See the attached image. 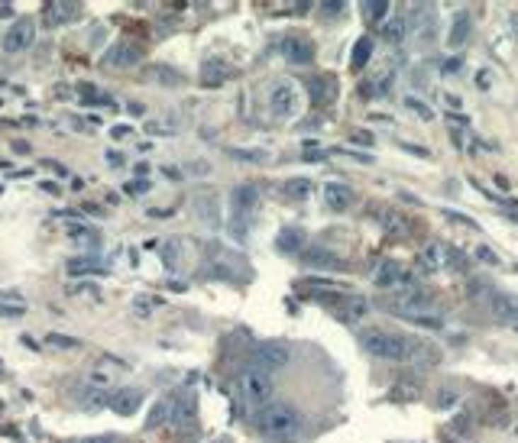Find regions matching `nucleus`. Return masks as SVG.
Instances as JSON below:
<instances>
[{
    "label": "nucleus",
    "mask_w": 518,
    "mask_h": 443,
    "mask_svg": "<svg viewBox=\"0 0 518 443\" xmlns=\"http://www.w3.org/2000/svg\"><path fill=\"white\" fill-rule=\"evenodd\" d=\"M236 385H240V395H243V401L250 408H266L272 401V379L263 369H256V366L243 369Z\"/></svg>",
    "instance_id": "nucleus-3"
},
{
    "label": "nucleus",
    "mask_w": 518,
    "mask_h": 443,
    "mask_svg": "<svg viewBox=\"0 0 518 443\" xmlns=\"http://www.w3.org/2000/svg\"><path fill=\"white\" fill-rule=\"evenodd\" d=\"M230 155H234V159H246V162H263L266 159L263 153H246V149H230Z\"/></svg>",
    "instance_id": "nucleus-31"
},
{
    "label": "nucleus",
    "mask_w": 518,
    "mask_h": 443,
    "mask_svg": "<svg viewBox=\"0 0 518 443\" xmlns=\"http://www.w3.org/2000/svg\"><path fill=\"white\" fill-rule=\"evenodd\" d=\"M359 343L366 346V353H373L379 360H396V362H412V366H431L441 360V350L425 340L415 336H402L392 330H363Z\"/></svg>",
    "instance_id": "nucleus-1"
},
{
    "label": "nucleus",
    "mask_w": 518,
    "mask_h": 443,
    "mask_svg": "<svg viewBox=\"0 0 518 443\" xmlns=\"http://www.w3.org/2000/svg\"><path fill=\"white\" fill-rule=\"evenodd\" d=\"M480 259H486V262H495V252H493V249H486V246H480Z\"/></svg>",
    "instance_id": "nucleus-38"
},
{
    "label": "nucleus",
    "mask_w": 518,
    "mask_h": 443,
    "mask_svg": "<svg viewBox=\"0 0 518 443\" xmlns=\"http://www.w3.org/2000/svg\"><path fill=\"white\" fill-rule=\"evenodd\" d=\"M69 272L71 276H84V272H104V266L94 259H71L69 262Z\"/></svg>",
    "instance_id": "nucleus-23"
},
{
    "label": "nucleus",
    "mask_w": 518,
    "mask_h": 443,
    "mask_svg": "<svg viewBox=\"0 0 518 443\" xmlns=\"http://www.w3.org/2000/svg\"><path fill=\"white\" fill-rule=\"evenodd\" d=\"M81 443H117V440H110V437H88V440H81Z\"/></svg>",
    "instance_id": "nucleus-40"
},
{
    "label": "nucleus",
    "mask_w": 518,
    "mask_h": 443,
    "mask_svg": "<svg viewBox=\"0 0 518 443\" xmlns=\"http://www.w3.org/2000/svg\"><path fill=\"white\" fill-rule=\"evenodd\" d=\"M301 262H305L308 268H343V259L337 256V252L324 249V246H308V249H301Z\"/></svg>",
    "instance_id": "nucleus-11"
},
{
    "label": "nucleus",
    "mask_w": 518,
    "mask_h": 443,
    "mask_svg": "<svg viewBox=\"0 0 518 443\" xmlns=\"http://www.w3.org/2000/svg\"><path fill=\"white\" fill-rule=\"evenodd\" d=\"M88 382H91V385H107V382H110V375H104V372H94L91 379H88Z\"/></svg>",
    "instance_id": "nucleus-35"
},
{
    "label": "nucleus",
    "mask_w": 518,
    "mask_h": 443,
    "mask_svg": "<svg viewBox=\"0 0 518 443\" xmlns=\"http://www.w3.org/2000/svg\"><path fill=\"white\" fill-rule=\"evenodd\" d=\"M143 59V49L133 46V42H114V46L104 52V69H133Z\"/></svg>",
    "instance_id": "nucleus-6"
},
{
    "label": "nucleus",
    "mask_w": 518,
    "mask_h": 443,
    "mask_svg": "<svg viewBox=\"0 0 518 443\" xmlns=\"http://www.w3.org/2000/svg\"><path fill=\"white\" fill-rule=\"evenodd\" d=\"M366 10H369V20H382V16H386V10H388V4L386 0H382V4H366Z\"/></svg>",
    "instance_id": "nucleus-30"
},
{
    "label": "nucleus",
    "mask_w": 518,
    "mask_h": 443,
    "mask_svg": "<svg viewBox=\"0 0 518 443\" xmlns=\"http://www.w3.org/2000/svg\"><path fill=\"white\" fill-rule=\"evenodd\" d=\"M308 191H311V182H308V178H292V182L285 184V194H289V198H308Z\"/></svg>",
    "instance_id": "nucleus-24"
},
{
    "label": "nucleus",
    "mask_w": 518,
    "mask_h": 443,
    "mask_svg": "<svg viewBox=\"0 0 518 443\" xmlns=\"http://www.w3.org/2000/svg\"><path fill=\"white\" fill-rule=\"evenodd\" d=\"M214 443H227V440H214Z\"/></svg>",
    "instance_id": "nucleus-42"
},
{
    "label": "nucleus",
    "mask_w": 518,
    "mask_h": 443,
    "mask_svg": "<svg viewBox=\"0 0 518 443\" xmlns=\"http://www.w3.org/2000/svg\"><path fill=\"white\" fill-rule=\"evenodd\" d=\"M408 282V276H405V268L392 266V262H386V266L376 272V285H382V288H402V285Z\"/></svg>",
    "instance_id": "nucleus-15"
},
{
    "label": "nucleus",
    "mask_w": 518,
    "mask_h": 443,
    "mask_svg": "<svg viewBox=\"0 0 518 443\" xmlns=\"http://www.w3.org/2000/svg\"><path fill=\"white\" fill-rule=\"evenodd\" d=\"M444 259H447L444 246H441V243H431V246H425V249L418 252V268L425 272V276H431V272H441V268H444Z\"/></svg>",
    "instance_id": "nucleus-13"
},
{
    "label": "nucleus",
    "mask_w": 518,
    "mask_h": 443,
    "mask_svg": "<svg viewBox=\"0 0 518 443\" xmlns=\"http://www.w3.org/2000/svg\"><path fill=\"white\" fill-rule=\"evenodd\" d=\"M350 139H353V143H359V146H373V136H369V133H363V130H357Z\"/></svg>",
    "instance_id": "nucleus-34"
},
{
    "label": "nucleus",
    "mask_w": 518,
    "mask_h": 443,
    "mask_svg": "<svg viewBox=\"0 0 518 443\" xmlns=\"http://www.w3.org/2000/svg\"><path fill=\"white\" fill-rule=\"evenodd\" d=\"M282 55L292 61V65H308V61H314L311 39H305V36H285L282 39Z\"/></svg>",
    "instance_id": "nucleus-9"
},
{
    "label": "nucleus",
    "mask_w": 518,
    "mask_h": 443,
    "mask_svg": "<svg viewBox=\"0 0 518 443\" xmlns=\"http://www.w3.org/2000/svg\"><path fill=\"white\" fill-rule=\"evenodd\" d=\"M33 36H36V26H33L30 16H20L13 26H10L7 33H4V52H23L26 46L33 42Z\"/></svg>",
    "instance_id": "nucleus-7"
},
{
    "label": "nucleus",
    "mask_w": 518,
    "mask_h": 443,
    "mask_svg": "<svg viewBox=\"0 0 518 443\" xmlns=\"http://www.w3.org/2000/svg\"><path fill=\"white\" fill-rule=\"evenodd\" d=\"M195 207H198V214L205 223H211V227H217V201L211 198V194H201L198 201H195Z\"/></svg>",
    "instance_id": "nucleus-21"
},
{
    "label": "nucleus",
    "mask_w": 518,
    "mask_h": 443,
    "mask_svg": "<svg viewBox=\"0 0 518 443\" xmlns=\"http://www.w3.org/2000/svg\"><path fill=\"white\" fill-rule=\"evenodd\" d=\"M146 130L149 133H172V126H166V123H149Z\"/></svg>",
    "instance_id": "nucleus-36"
},
{
    "label": "nucleus",
    "mask_w": 518,
    "mask_h": 443,
    "mask_svg": "<svg viewBox=\"0 0 518 443\" xmlns=\"http://www.w3.org/2000/svg\"><path fill=\"white\" fill-rule=\"evenodd\" d=\"M107 162H110V165L117 168V165H120V162H123V155H120V153H107Z\"/></svg>",
    "instance_id": "nucleus-39"
},
{
    "label": "nucleus",
    "mask_w": 518,
    "mask_h": 443,
    "mask_svg": "<svg viewBox=\"0 0 518 443\" xmlns=\"http://www.w3.org/2000/svg\"><path fill=\"white\" fill-rule=\"evenodd\" d=\"M230 78V69L224 65L221 59H207L205 65H201V81L211 88V84H221V81H227Z\"/></svg>",
    "instance_id": "nucleus-16"
},
{
    "label": "nucleus",
    "mask_w": 518,
    "mask_h": 443,
    "mask_svg": "<svg viewBox=\"0 0 518 443\" xmlns=\"http://www.w3.org/2000/svg\"><path fill=\"white\" fill-rule=\"evenodd\" d=\"M324 10H328V13H340V10H343V4H328V7H324Z\"/></svg>",
    "instance_id": "nucleus-41"
},
{
    "label": "nucleus",
    "mask_w": 518,
    "mask_h": 443,
    "mask_svg": "<svg viewBox=\"0 0 518 443\" xmlns=\"http://www.w3.org/2000/svg\"><path fill=\"white\" fill-rule=\"evenodd\" d=\"M405 107H412L415 114L421 117V120H431V117H434V114H431V107H425V104H421V100H415V98H405Z\"/></svg>",
    "instance_id": "nucleus-26"
},
{
    "label": "nucleus",
    "mask_w": 518,
    "mask_h": 443,
    "mask_svg": "<svg viewBox=\"0 0 518 443\" xmlns=\"http://www.w3.org/2000/svg\"><path fill=\"white\" fill-rule=\"evenodd\" d=\"M369 55H373V39L363 36L357 46H353V69H363L366 61H369Z\"/></svg>",
    "instance_id": "nucleus-22"
},
{
    "label": "nucleus",
    "mask_w": 518,
    "mask_h": 443,
    "mask_svg": "<svg viewBox=\"0 0 518 443\" xmlns=\"http://www.w3.org/2000/svg\"><path fill=\"white\" fill-rule=\"evenodd\" d=\"M107 405H110V411H114V414H120V418H130V414H137L139 408H143V391L120 389L114 398H107Z\"/></svg>",
    "instance_id": "nucleus-10"
},
{
    "label": "nucleus",
    "mask_w": 518,
    "mask_h": 443,
    "mask_svg": "<svg viewBox=\"0 0 518 443\" xmlns=\"http://www.w3.org/2000/svg\"><path fill=\"white\" fill-rule=\"evenodd\" d=\"M486 307L495 321L505 324H518V301L512 295H502V291H489L486 295Z\"/></svg>",
    "instance_id": "nucleus-8"
},
{
    "label": "nucleus",
    "mask_w": 518,
    "mask_h": 443,
    "mask_svg": "<svg viewBox=\"0 0 518 443\" xmlns=\"http://www.w3.org/2000/svg\"><path fill=\"white\" fill-rule=\"evenodd\" d=\"M402 30H405L402 20H396V23H388V26H386V39H388V42H398V39H402Z\"/></svg>",
    "instance_id": "nucleus-28"
},
{
    "label": "nucleus",
    "mask_w": 518,
    "mask_h": 443,
    "mask_svg": "<svg viewBox=\"0 0 518 443\" xmlns=\"http://www.w3.org/2000/svg\"><path fill=\"white\" fill-rule=\"evenodd\" d=\"M146 78H149V81L166 84V88H175V84H182V75H178L175 69H166V65H153V69H146Z\"/></svg>",
    "instance_id": "nucleus-19"
},
{
    "label": "nucleus",
    "mask_w": 518,
    "mask_h": 443,
    "mask_svg": "<svg viewBox=\"0 0 518 443\" xmlns=\"http://www.w3.org/2000/svg\"><path fill=\"white\" fill-rule=\"evenodd\" d=\"M250 360H253V366L263 369V372H279V369L289 366L292 353H289V346H282V343H256L250 353Z\"/></svg>",
    "instance_id": "nucleus-5"
},
{
    "label": "nucleus",
    "mask_w": 518,
    "mask_h": 443,
    "mask_svg": "<svg viewBox=\"0 0 518 443\" xmlns=\"http://www.w3.org/2000/svg\"><path fill=\"white\" fill-rule=\"evenodd\" d=\"M450 405H457V395L450 389H444L441 395H437V408H450Z\"/></svg>",
    "instance_id": "nucleus-33"
},
{
    "label": "nucleus",
    "mask_w": 518,
    "mask_h": 443,
    "mask_svg": "<svg viewBox=\"0 0 518 443\" xmlns=\"http://www.w3.org/2000/svg\"><path fill=\"white\" fill-rule=\"evenodd\" d=\"M466 39H470V13H464V10H460V13L454 16V26H450L447 42L457 49V46H464Z\"/></svg>",
    "instance_id": "nucleus-17"
},
{
    "label": "nucleus",
    "mask_w": 518,
    "mask_h": 443,
    "mask_svg": "<svg viewBox=\"0 0 518 443\" xmlns=\"http://www.w3.org/2000/svg\"><path fill=\"white\" fill-rule=\"evenodd\" d=\"M298 427H301V414L289 401H269L259 411V430L266 437H292Z\"/></svg>",
    "instance_id": "nucleus-2"
},
{
    "label": "nucleus",
    "mask_w": 518,
    "mask_h": 443,
    "mask_svg": "<svg viewBox=\"0 0 518 443\" xmlns=\"http://www.w3.org/2000/svg\"><path fill=\"white\" fill-rule=\"evenodd\" d=\"M230 204H234L236 217H246V214H253V207L259 204V191L253 184H236L234 191H230Z\"/></svg>",
    "instance_id": "nucleus-12"
},
{
    "label": "nucleus",
    "mask_w": 518,
    "mask_h": 443,
    "mask_svg": "<svg viewBox=\"0 0 518 443\" xmlns=\"http://www.w3.org/2000/svg\"><path fill=\"white\" fill-rule=\"evenodd\" d=\"M269 110H272L275 117H282V120H289V117L298 114V88H295V81L279 78V81L269 88Z\"/></svg>",
    "instance_id": "nucleus-4"
},
{
    "label": "nucleus",
    "mask_w": 518,
    "mask_h": 443,
    "mask_svg": "<svg viewBox=\"0 0 518 443\" xmlns=\"http://www.w3.org/2000/svg\"><path fill=\"white\" fill-rule=\"evenodd\" d=\"M46 343L59 346V350H78V346H81V340H75V336H65V333H49Z\"/></svg>",
    "instance_id": "nucleus-25"
},
{
    "label": "nucleus",
    "mask_w": 518,
    "mask_h": 443,
    "mask_svg": "<svg viewBox=\"0 0 518 443\" xmlns=\"http://www.w3.org/2000/svg\"><path fill=\"white\" fill-rule=\"evenodd\" d=\"M172 420H175V401L166 398V401H159L156 411L149 414V427H162V424H172Z\"/></svg>",
    "instance_id": "nucleus-18"
},
{
    "label": "nucleus",
    "mask_w": 518,
    "mask_h": 443,
    "mask_svg": "<svg viewBox=\"0 0 518 443\" xmlns=\"http://www.w3.org/2000/svg\"><path fill=\"white\" fill-rule=\"evenodd\" d=\"M81 4H49V20L52 23H65V20H75Z\"/></svg>",
    "instance_id": "nucleus-20"
},
{
    "label": "nucleus",
    "mask_w": 518,
    "mask_h": 443,
    "mask_svg": "<svg viewBox=\"0 0 518 443\" xmlns=\"http://www.w3.org/2000/svg\"><path fill=\"white\" fill-rule=\"evenodd\" d=\"M350 201H353V191L347 188V184L330 182L328 188H324V204H328L330 211H347V207H350Z\"/></svg>",
    "instance_id": "nucleus-14"
},
{
    "label": "nucleus",
    "mask_w": 518,
    "mask_h": 443,
    "mask_svg": "<svg viewBox=\"0 0 518 443\" xmlns=\"http://www.w3.org/2000/svg\"><path fill=\"white\" fill-rule=\"evenodd\" d=\"M298 240H301V237H298L295 230H285L282 237H279V246H282V249H295V246H298Z\"/></svg>",
    "instance_id": "nucleus-29"
},
{
    "label": "nucleus",
    "mask_w": 518,
    "mask_h": 443,
    "mask_svg": "<svg viewBox=\"0 0 518 443\" xmlns=\"http://www.w3.org/2000/svg\"><path fill=\"white\" fill-rule=\"evenodd\" d=\"M123 191L137 198V194H146V191H149V182H146V178H139V182H127V184H123Z\"/></svg>",
    "instance_id": "nucleus-27"
},
{
    "label": "nucleus",
    "mask_w": 518,
    "mask_h": 443,
    "mask_svg": "<svg viewBox=\"0 0 518 443\" xmlns=\"http://www.w3.org/2000/svg\"><path fill=\"white\" fill-rule=\"evenodd\" d=\"M0 314H4V317H20L23 307H0Z\"/></svg>",
    "instance_id": "nucleus-37"
},
{
    "label": "nucleus",
    "mask_w": 518,
    "mask_h": 443,
    "mask_svg": "<svg viewBox=\"0 0 518 443\" xmlns=\"http://www.w3.org/2000/svg\"><path fill=\"white\" fill-rule=\"evenodd\" d=\"M0 191H4V188H0Z\"/></svg>",
    "instance_id": "nucleus-43"
},
{
    "label": "nucleus",
    "mask_w": 518,
    "mask_h": 443,
    "mask_svg": "<svg viewBox=\"0 0 518 443\" xmlns=\"http://www.w3.org/2000/svg\"><path fill=\"white\" fill-rule=\"evenodd\" d=\"M162 259H166V262H175L178 259V243H175V240H168V243L162 246Z\"/></svg>",
    "instance_id": "nucleus-32"
}]
</instances>
